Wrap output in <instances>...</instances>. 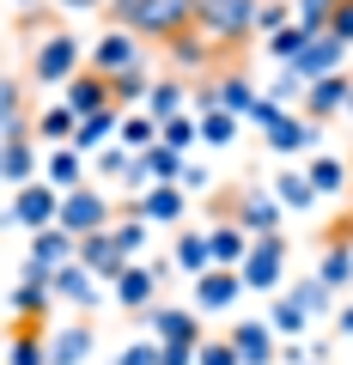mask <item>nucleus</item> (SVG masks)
Instances as JSON below:
<instances>
[{
  "label": "nucleus",
  "mask_w": 353,
  "mask_h": 365,
  "mask_svg": "<svg viewBox=\"0 0 353 365\" xmlns=\"http://www.w3.org/2000/svg\"><path fill=\"white\" fill-rule=\"evenodd\" d=\"M347 98H353V73L311 79V91H305L299 116H311V122H335V116H347Z\"/></svg>",
  "instance_id": "4468645a"
},
{
  "label": "nucleus",
  "mask_w": 353,
  "mask_h": 365,
  "mask_svg": "<svg viewBox=\"0 0 353 365\" xmlns=\"http://www.w3.org/2000/svg\"><path fill=\"white\" fill-rule=\"evenodd\" d=\"M292 19H299V13H292L287 0H262V13H256V37H275V31H287V25H292Z\"/></svg>",
  "instance_id": "49530a36"
},
{
  "label": "nucleus",
  "mask_w": 353,
  "mask_h": 365,
  "mask_svg": "<svg viewBox=\"0 0 353 365\" xmlns=\"http://www.w3.org/2000/svg\"><path fill=\"white\" fill-rule=\"evenodd\" d=\"M329 31H335V37L347 43V49H353V0H341V6H335V19H329Z\"/></svg>",
  "instance_id": "8fccbe9b"
},
{
  "label": "nucleus",
  "mask_w": 353,
  "mask_h": 365,
  "mask_svg": "<svg viewBox=\"0 0 353 365\" xmlns=\"http://www.w3.org/2000/svg\"><path fill=\"white\" fill-rule=\"evenodd\" d=\"M61 195L67 189H55V182H25V189H13L6 225H19V232H49V225H61Z\"/></svg>",
  "instance_id": "39448f33"
},
{
  "label": "nucleus",
  "mask_w": 353,
  "mask_h": 365,
  "mask_svg": "<svg viewBox=\"0 0 353 365\" xmlns=\"http://www.w3.org/2000/svg\"><path fill=\"white\" fill-rule=\"evenodd\" d=\"M195 365H244V359H237V347H232V335H220V341H201V353H195Z\"/></svg>",
  "instance_id": "09e8293b"
},
{
  "label": "nucleus",
  "mask_w": 353,
  "mask_h": 365,
  "mask_svg": "<svg viewBox=\"0 0 353 365\" xmlns=\"http://www.w3.org/2000/svg\"><path fill=\"white\" fill-rule=\"evenodd\" d=\"M110 232H116V244H122V256H128V262H146V237H153V225H146L140 213H122Z\"/></svg>",
  "instance_id": "ea45409f"
},
{
  "label": "nucleus",
  "mask_w": 353,
  "mask_h": 365,
  "mask_svg": "<svg viewBox=\"0 0 353 365\" xmlns=\"http://www.w3.org/2000/svg\"><path fill=\"white\" fill-rule=\"evenodd\" d=\"M134 158H140V153H128L122 140H110L104 153H92V170H98L104 182H128V177H134Z\"/></svg>",
  "instance_id": "58836bf2"
},
{
  "label": "nucleus",
  "mask_w": 353,
  "mask_h": 365,
  "mask_svg": "<svg viewBox=\"0 0 353 365\" xmlns=\"http://www.w3.org/2000/svg\"><path fill=\"white\" fill-rule=\"evenodd\" d=\"M189 104H195V91L170 73V79H153V91H146V104H140V110H146V116H158V122H170V116H183Z\"/></svg>",
  "instance_id": "a878e982"
},
{
  "label": "nucleus",
  "mask_w": 353,
  "mask_h": 365,
  "mask_svg": "<svg viewBox=\"0 0 353 365\" xmlns=\"http://www.w3.org/2000/svg\"><path fill=\"white\" fill-rule=\"evenodd\" d=\"M98 347V329L92 323H61L49 329V365H86Z\"/></svg>",
  "instance_id": "aec40b11"
},
{
  "label": "nucleus",
  "mask_w": 353,
  "mask_h": 365,
  "mask_svg": "<svg viewBox=\"0 0 353 365\" xmlns=\"http://www.w3.org/2000/svg\"><path fill=\"white\" fill-rule=\"evenodd\" d=\"M275 195H280V207H287V213H311L317 201H323V195H317V182H311V170H280V177H275Z\"/></svg>",
  "instance_id": "7c9ffc66"
},
{
  "label": "nucleus",
  "mask_w": 353,
  "mask_h": 365,
  "mask_svg": "<svg viewBox=\"0 0 353 365\" xmlns=\"http://www.w3.org/2000/svg\"><path fill=\"white\" fill-rule=\"evenodd\" d=\"M305 170H311L317 195H347V189H353V165H347V158H335V153H317Z\"/></svg>",
  "instance_id": "2f4dec72"
},
{
  "label": "nucleus",
  "mask_w": 353,
  "mask_h": 365,
  "mask_svg": "<svg viewBox=\"0 0 353 365\" xmlns=\"http://www.w3.org/2000/svg\"><path fill=\"white\" fill-rule=\"evenodd\" d=\"M79 262H86L98 280H116V274L128 268V256H122L116 232H92V237H79Z\"/></svg>",
  "instance_id": "412c9836"
},
{
  "label": "nucleus",
  "mask_w": 353,
  "mask_h": 365,
  "mask_svg": "<svg viewBox=\"0 0 353 365\" xmlns=\"http://www.w3.org/2000/svg\"><path fill=\"white\" fill-rule=\"evenodd\" d=\"M237 122H244V116H232V110H208V116H201V140H208V146H232L237 140Z\"/></svg>",
  "instance_id": "c03bdc74"
},
{
  "label": "nucleus",
  "mask_w": 353,
  "mask_h": 365,
  "mask_svg": "<svg viewBox=\"0 0 353 365\" xmlns=\"http://www.w3.org/2000/svg\"><path fill=\"white\" fill-rule=\"evenodd\" d=\"M55 6H61V13H104L110 0H55Z\"/></svg>",
  "instance_id": "603ef678"
},
{
  "label": "nucleus",
  "mask_w": 353,
  "mask_h": 365,
  "mask_svg": "<svg viewBox=\"0 0 353 365\" xmlns=\"http://www.w3.org/2000/svg\"><path fill=\"white\" fill-rule=\"evenodd\" d=\"M158 274H153V262H128V268H122L116 274V304H122V311H158Z\"/></svg>",
  "instance_id": "f3484780"
},
{
  "label": "nucleus",
  "mask_w": 353,
  "mask_h": 365,
  "mask_svg": "<svg viewBox=\"0 0 353 365\" xmlns=\"http://www.w3.org/2000/svg\"><path fill=\"white\" fill-rule=\"evenodd\" d=\"M170 262H177V268L189 274V280H201V274L213 268V244H208V225H183V232H177V244H170Z\"/></svg>",
  "instance_id": "b1692460"
},
{
  "label": "nucleus",
  "mask_w": 353,
  "mask_h": 365,
  "mask_svg": "<svg viewBox=\"0 0 353 365\" xmlns=\"http://www.w3.org/2000/svg\"><path fill=\"white\" fill-rule=\"evenodd\" d=\"M237 347V359L244 365H280V335L268 323H256V317H237V329H225Z\"/></svg>",
  "instance_id": "dca6fc26"
},
{
  "label": "nucleus",
  "mask_w": 353,
  "mask_h": 365,
  "mask_svg": "<svg viewBox=\"0 0 353 365\" xmlns=\"http://www.w3.org/2000/svg\"><path fill=\"white\" fill-rule=\"evenodd\" d=\"M86 61H92V55L79 49V37L61 31V25H49L31 43V79H37V86H67L73 73H86Z\"/></svg>",
  "instance_id": "f03ea898"
},
{
  "label": "nucleus",
  "mask_w": 353,
  "mask_h": 365,
  "mask_svg": "<svg viewBox=\"0 0 353 365\" xmlns=\"http://www.w3.org/2000/svg\"><path fill=\"white\" fill-rule=\"evenodd\" d=\"M213 98H220V110H232V116H244V122H250V110L262 104V91H256L250 73H220L213 79Z\"/></svg>",
  "instance_id": "cd10ccee"
},
{
  "label": "nucleus",
  "mask_w": 353,
  "mask_h": 365,
  "mask_svg": "<svg viewBox=\"0 0 353 365\" xmlns=\"http://www.w3.org/2000/svg\"><path fill=\"white\" fill-rule=\"evenodd\" d=\"M311 37H317V31H305L299 19H292L287 31H275V37H262V49H268V61L292 67V61H299V49H305V43H311Z\"/></svg>",
  "instance_id": "e433bc0d"
},
{
  "label": "nucleus",
  "mask_w": 353,
  "mask_h": 365,
  "mask_svg": "<svg viewBox=\"0 0 353 365\" xmlns=\"http://www.w3.org/2000/svg\"><path fill=\"white\" fill-rule=\"evenodd\" d=\"M128 213H140L146 225H183V213H189V189H183V182H153V189H140V195H134Z\"/></svg>",
  "instance_id": "9b49d317"
},
{
  "label": "nucleus",
  "mask_w": 353,
  "mask_h": 365,
  "mask_svg": "<svg viewBox=\"0 0 353 365\" xmlns=\"http://www.w3.org/2000/svg\"><path fill=\"white\" fill-rule=\"evenodd\" d=\"M237 274H244L250 292H280V280H287V232H262Z\"/></svg>",
  "instance_id": "423d86ee"
},
{
  "label": "nucleus",
  "mask_w": 353,
  "mask_h": 365,
  "mask_svg": "<svg viewBox=\"0 0 353 365\" xmlns=\"http://www.w3.org/2000/svg\"><path fill=\"white\" fill-rule=\"evenodd\" d=\"M165 55H170V67H177V73H201V67H213V55H220V43L208 37V31H189V37H170L165 43Z\"/></svg>",
  "instance_id": "4be33fe9"
},
{
  "label": "nucleus",
  "mask_w": 353,
  "mask_h": 365,
  "mask_svg": "<svg viewBox=\"0 0 353 365\" xmlns=\"http://www.w3.org/2000/svg\"><path fill=\"white\" fill-rule=\"evenodd\" d=\"M341 0H292V13H299L305 31H329V19H335Z\"/></svg>",
  "instance_id": "de8ad7c7"
},
{
  "label": "nucleus",
  "mask_w": 353,
  "mask_h": 365,
  "mask_svg": "<svg viewBox=\"0 0 353 365\" xmlns=\"http://www.w3.org/2000/svg\"><path fill=\"white\" fill-rule=\"evenodd\" d=\"M201 347H165V365H195Z\"/></svg>",
  "instance_id": "5fc2aeb1"
},
{
  "label": "nucleus",
  "mask_w": 353,
  "mask_h": 365,
  "mask_svg": "<svg viewBox=\"0 0 353 365\" xmlns=\"http://www.w3.org/2000/svg\"><path fill=\"white\" fill-rule=\"evenodd\" d=\"M158 134H165V122H158V116H146V110H122V134H116V140L128 146V153L158 146Z\"/></svg>",
  "instance_id": "f704fd0d"
},
{
  "label": "nucleus",
  "mask_w": 353,
  "mask_h": 365,
  "mask_svg": "<svg viewBox=\"0 0 353 365\" xmlns=\"http://www.w3.org/2000/svg\"><path fill=\"white\" fill-rule=\"evenodd\" d=\"M67 262H79V237H73V232H61V225H49V232H31V268L61 274Z\"/></svg>",
  "instance_id": "6ab92c4d"
},
{
  "label": "nucleus",
  "mask_w": 353,
  "mask_h": 365,
  "mask_svg": "<svg viewBox=\"0 0 353 365\" xmlns=\"http://www.w3.org/2000/svg\"><path fill=\"white\" fill-rule=\"evenodd\" d=\"M140 165H146V177H153V182H183V165H189V158L177 153V146L158 140V146H146V153H140Z\"/></svg>",
  "instance_id": "c9c22d12"
},
{
  "label": "nucleus",
  "mask_w": 353,
  "mask_h": 365,
  "mask_svg": "<svg viewBox=\"0 0 353 365\" xmlns=\"http://www.w3.org/2000/svg\"><path fill=\"white\" fill-rule=\"evenodd\" d=\"M49 299H55V274L25 262V274H19L13 292H6V317H13V323H49Z\"/></svg>",
  "instance_id": "0eeeda50"
},
{
  "label": "nucleus",
  "mask_w": 353,
  "mask_h": 365,
  "mask_svg": "<svg viewBox=\"0 0 353 365\" xmlns=\"http://www.w3.org/2000/svg\"><path fill=\"white\" fill-rule=\"evenodd\" d=\"M323 140V122H311V116H292V110H280L268 128H262V146L275 158H292V153H311V146Z\"/></svg>",
  "instance_id": "9d476101"
},
{
  "label": "nucleus",
  "mask_w": 353,
  "mask_h": 365,
  "mask_svg": "<svg viewBox=\"0 0 353 365\" xmlns=\"http://www.w3.org/2000/svg\"><path fill=\"white\" fill-rule=\"evenodd\" d=\"M61 104L73 110V116H98V110L116 104V86H110V73H98V67H86V73H73L61 86Z\"/></svg>",
  "instance_id": "ddd939ff"
},
{
  "label": "nucleus",
  "mask_w": 353,
  "mask_h": 365,
  "mask_svg": "<svg viewBox=\"0 0 353 365\" xmlns=\"http://www.w3.org/2000/svg\"><path fill=\"white\" fill-rule=\"evenodd\" d=\"M232 220L244 225L250 237H262V232H280L287 207H280V195H275V189H262V182H250V189H237V201H232Z\"/></svg>",
  "instance_id": "6e6552de"
},
{
  "label": "nucleus",
  "mask_w": 353,
  "mask_h": 365,
  "mask_svg": "<svg viewBox=\"0 0 353 365\" xmlns=\"http://www.w3.org/2000/svg\"><path fill=\"white\" fill-rule=\"evenodd\" d=\"M104 13H110V25H128L134 37L170 43V37H189L195 31L201 0H110Z\"/></svg>",
  "instance_id": "f257e3e1"
},
{
  "label": "nucleus",
  "mask_w": 353,
  "mask_h": 365,
  "mask_svg": "<svg viewBox=\"0 0 353 365\" xmlns=\"http://www.w3.org/2000/svg\"><path fill=\"white\" fill-rule=\"evenodd\" d=\"M317 280H323L329 292H341V287L353 280V244H347V237H335V244L323 250V262H317Z\"/></svg>",
  "instance_id": "72a5a7b5"
},
{
  "label": "nucleus",
  "mask_w": 353,
  "mask_h": 365,
  "mask_svg": "<svg viewBox=\"0 0 353 365\" xmlns=\"http://www.w3.org/2000/svg\"><path fill=\"white\" fill-rule=\"evenodd\" d=\"M116 220H122L116 201H110L104 189H92V182H79V189H67V195H61V232H73V237L110 232Z\"/></svg>",
  "instance_id": "20e7f679"
},
{
  "label": "nucleus",
  "mask_w": 353,
  "mask_h": 365,
  "mask_svg": "<svg viewBox=\"0 0 353 365\" xmlns=\"http://www.w3.org/2000/svg\"><path fill=\"white\" fill-rule=\"evenodd\" d=\"M13 134H31V128H25V86L6 79L0 86V140H13Z\"/></svg>",
  "instance_id": "4c0bfd02"
},
{
  "label": "nucleus",
  "mask_w": 353,
  "mask_h": 365,
  "mask_svg": "<svg viewBox=\"0 0 353 365\" xmlns=\"http://www.w3.org/2000/svg\"><path fill=\"white\" fill-rule=\"evenodd\" d=\"M256 13H262V0H201L195 25L208 31L220 49H237V43L256 37Z\"/></svg>",
  "instance_id": "7ed1b4c3"
},
{
  "label": "nucleus",
  "mask_w": 353,
  "mask_h": 365,
  "mask_svg": "<svg viewBox=\"0 0 353 365\" xmlns=\"http://www.w3.org/2000/svg\"><path fill=\"white\" fill-rule=\"evenodd\" d=\"M31 134H37L43 146H73V134H79V116H73L67 104H49V110H37Z\"/></svg>",
  "instance_id": "c756f323"
},
{
  "label": "nucleus",
  "mask_w": 353,
  "mask_h": 365,
  "mask_svg": "<svg viewBox=\"0 0 353 365\" xmlns=\"http://www.w3.org/2000/svg\"><path fill=\"white\" fill-rule=\"evenodd\" d=\"M55 299L79 304V311H92V304H98V274L86 268V262H67V268L55 274Z\"/></svg>",
  "instance_id": "c85d7f7f"
},
{
  "label": "nucleus",
  "mask_w": 353,
  "mask_h": 365,
  "mask_svg": "<svg viewBox=\"0 0 353 365\" xmlns=\"http://www.w3.org/2000/svg\"><path fill=\"white\" fill-rule=\"evenodd\" d=\"M208 182H213V170H208V165H183V189H189V195H201Z\"/></svg>",
  "instance_id": "3c124183"
},
{
  "label": "nucleus",
  "mask_w": 353,
  "mask_h": 365,
  "mask_svg": "<svg viewBox=\"0 0 353 365\" xmlns=\"http://www.w3.org/2000/svg\"><path fill=\"white\" fill-rule=\"evenodd\" d=\"M116 365H165V341H153V335L128 341V347L116 353Z\"/></svg>",
  "instance_id": "a18cd8bd"
},
{
  "label": "nucleus",
  "mask_w": 353,
  "mask_h": 365,
  "mask_svg": "<svg viewBox=\"0 0 353 365\" xmlns=\"http://www.w3.org/2000/svg\"><path fill=\"white\" fill-rule=\"evenodd\" d=\"M311 365H323V359H311Z\"/></svg>",
  "instance_id": "13d9d810"
},
{
  "label": "nucleus",
  "mask_w": 353,
  "mask_h": 365,
  "mask_svg": "<svg viewBox=\"0 0 353 365\" xmlns=\"http://www.w3.org/2000/svg\"><path fill=\"white\" fill-rule=\"evenodd\" d=\"M43 182L79 189V182H86V153H79V146H43Z\"/></svg>",
  "instance_id": "393cba45"
},
{
  "label": "nucleus",
  "mask_w": 353,
  "mask_h": 365,
  "mask_svg": "<svg viewBox=\"0 0 353 365\" xmlns=\"http://www.w3.org/2000/svg\"><path fill=\"white\" fill-rule=\"evenodd\" d=\"M37 170H43V158L31 146V134H13L6 140V158H0V177L13 182V189H25V182H37Z\"/></svg>",
  "instance_id": "bb28decb"
},
{
  "label": "nucleus",
  "mask_w": 353,
  "mask_h": 365,
  "mask_svg": "<svg viewBox=\"0 0 353 365\" xmlns=\"http://www.w3.org/2000/svg\"><path fill=\"white\" fill-rule=\"evenodd\" d=\"M347 116H353V98H347Z\"/></svg>",
  "instance_id": "4d7b16f0"
},
{
  "label": "nucleus",
  "mask_w": 353,
  "mask_h": 365,
  "mask_svg": "<svg viewBox=\"0 0 353 365\" xmlns=\"http://www.w3.org/2000/svg\"><path fill=\"white\" fill-rule=\"evenodd\" d=\"M208 244H213V268H244V256H250L256 237H250L237 220H213L208 225Z\"/></svg>",
  "instance_id": "5701e85b"
},
{
  "label": "nucleus",
  "mask_w": 353,
  "mask_h": 365,
  "mask_svg": "<svg viewBox=\"0 0 353 365\" xmlns=\"http://www.w3.org/2000/svg\"><path fill=\"white\" fill-rule=\"evenodd\" d=\"M189 292H195V311L220 317V311H232L237 292H250V287H244V274H237V268H208L201 280H189Z\"/></svg>",
  "instance_id": "2eb2a0df"
},
{
  "label": "nucleus",
  "mask_w": 353,
  "mask_h": 365,
  "mask_svg": "<svg viewBox=\"0 0 353 365\" xmlns=\"http://www.w3.org/2000/svg\"><path fill=\"white\" fill-rule=\"evenodd\" d=\"M140 329L153 341H165V347H201V317L195 311H183V304H158V311H146L140 317Z\"/></svg>",
  "instance_id": "1a4fd4ad"
},
{
  "label": "nucleus",
  "mask_w": 353,
  "mask_h": 365,
  "mask_svg": "<svg viewBox=\"0 0 353 365\" xmlns=\"http://www.w3.org/2000/svg\"><path fill=\"white\" fill-rule=\"evenodd\" d=\"M146 55H140V37H134L128 25H110L104 37L92 43V61L86 67H98V73H128V67H140Z\"/></svg>",
  "instance_id": "f8f14e48"
},
{
  "label": "nucleus",
  "mask_w": 353,
  "mask_h": 365,
  "mask_svg": "<svg viewBox=\"0 0 353 365\" xmlns=\"http://www.w3.org/2000/svg\"><path fill=\"white\" fill-rule=\"evenodd\" d=\"M31 6H37V0H13V13H19V19H25V13H31Z\"/></svg>",
  "instance_id": "6e6d98bb"
},
{
  "label": "nucleus",
  "mask_w": 353,
  "mask_h": 365,
  "mask_svg": "<svg viewBox=\"0 0 353 365\" xmlns=\"http://www.w3.org/2000/svg\"><path fill=\"white\" fill-rule=\"evenodd\" d=\"M287 292H292V299H299V304H305L311 317H329V311H335V292H329L323 280H317V274H311V280H292Z\"/></svg>",
  "instance_id": "79ce46f5"
},
{
  "label": "nucleus",
  "mask_w": 353,
  "mask_h": 365,
  "mask_svg": "<svg viewBox=\"0 0 353 365\" xmlns=\"http://www.w3.org/2000/svg\"><path fill=\"white\" fill-rule=\"evenodd\" d=\"M341 61H347V43H341L335 31H317V37L299 49V61H292V67H299L305 79H329V73H341Z\"/></svg>",
  "instance_id": "a211bd4d"
},
{
  "label": "nucleus",
  "mask_w": 353,
  "mask_h": 365,
  "mask_svg": "<svg viewBox=\"0 0 353 365\" xmlns=\"http://www.w3.org/2000/svg\"><path fill=\"white\" fill-rule=\"evenodd\" d=\"M305 91H311V79H305L299 67H280V79L268 86V98H275L280 110H299V104H305Z\"/></svg>",
  "instance_id": "a19ab883"
},
{
  "label": "nucleus",
  "mask_w": 353,
  "mask_h": 365,
  "mask_svg": "<svg viewBox=\"0 0 353 365\" xmlns=\"http://www.w3.org/2000/svg\"><path fill=\"white\" fill-rule=\"evenodd\" d=\"M335 341H353V304H341V311H335Z\"/></svg>",
  "instance_id": "864d4df0"
},
{
  "label": "nucleus",
  "mask_w": 353,
  "mask_h": 365,
  "mask_svg": "<svg viewBox=\"0 0 353 365\" xmlns=\"http://www.w3.org/2000/svg\"><path fill=\"white\" fill-rule=\"evenodd\" d=\"M268 329H275L280 341H299L305 329H311V311H305L292 292H275V304H268Z\"/></svg>",
  "instance_id": "473e14b6"
},
{
  "label": "nucleus",
  "mask_w": 353,
  "mask_h": 365,
  "mask_svg": "<svg viewBox=\"0 0 353 365\" xmlns=\"http://www.w3.org/2000/svg\"><path fill=\"white\" fill-rule=\"evenodd\" d=\"M158 140H165V146H177V153L189 158V146L201 140V116H195V110H183V116H170V122H165V134H158Z\"/></svg>",
  "instance_id": "37998d69"
}]
</instances>
